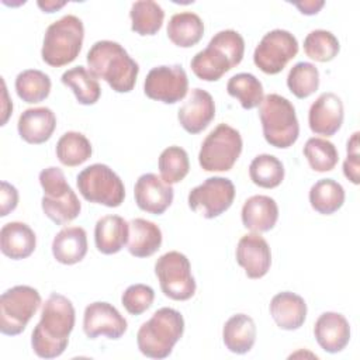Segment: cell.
I'll return each instance as SVG.
<instances>
[{
  "label": "cell",
  "instance_id": "obj_1",
  "mask_svg": "<svg viewBox=\"0 0 360 360\" xmlns=\"http://www.w3.org/2000/svg\"><path fill=\"white\" fill-rule=\"evenodd\" d=\"M75 321L76 312L72 301L62 294L52 292L42 305L41 319L31 335L34 353L41 359L60 356L68 347Z\"/></svg>",
  "mask_w": 360,
  "mask_h": 360
},
{
  "label": "cell",
  "instance_id": "obj_2",
  "mask_svg": "<svg viewBox=\"0 0 360 360\" xmlns=\"http://www.w3.org/2000/svg\"><path fill=\"white\" fill-rule=\"evenodd\" d=\"M89 70L105 80L117 93H129L139 73V65L124 46L115 41L103 39L91 45L86 56Z\"/></svg>",
  "mask_w": 360,
  "mask_h": 360
},
{
  "label": "cell",
  "instance_id": "obj_3",
  "mask_svg": "<svg viewBox=\"0 0 360 360\" xmlns=\"http://www.w3.org/2000/svg\"><path fill=\"white\" fill-rule=\"evenodd\" d=\"M243 53V37L235 30H222L210 39L205 49L193 56L190 66L198 79L217 82L242 62Z\"/></svg>",
  "mask_w": 360,
  "mask_h": 360
},
{
  "label": "cell",
  "instance_id": "obj_4",
  "mask_svg": "<svg viewBox=\"0 0 360 360\" xmlns=\"http://www.w3.org/2000/svg\"><path fill=\"white\" fill-rule=\"evenodd\" d=\"M184 332L183 315L169 307L159 308L136 333L139 352L150 359H166Z\"/></svg>",
  "mask_w": 360,
  "mask_h": 360
},
{
  "label": "cell",
  "instance_id": "obj_5",
  "mask_svg": "<svg viewBox=\"0 0 360 360\" xmlns=\"http://www.w3.org/2000/svg\"><path fill=\"white\" fill-rule=\"evenodd\" d=\"M259 117L263 136L274 148L287 149L295 143L300 135V124L295 108L285 97L270 93L259 105Z\"/></svg>",
  "mask_w": 360,
  "mask_h": 360
},
{
  "label": "cell",
  "instance_id": "obj_6",
  "mask_svg": "<svg viewBox=\"0 0 360 360\" xmlns=\"http://www.w3.org/2000/svg\"><path fill=\"white\" fill-rule=\"evenodd\" d=\"M83 39V21L73 14L63 15L45 31L41 49L42 60L52 68H60L73 62L82 51Z\"/></svg>",
  "mask_w": 360,
  "mask_h": 360
},
{
  "label": "cell",
  "instance_id": "obj_7",
  "mask_svg": "<svg viewBox=\"0 0 360 360\" xmlns=\"http://www.w3.org/2000/svg\"><path fill=\"white\" fill-rule=\"evenodd\" d=\"M79 193L86 201L110 208L120 207L125 198V187L120 176L104 163L84 167L76 177Z\"/></svg>",
  "mask_w": 360,
  "mask_h": 360
},
{
  "label": "cell",
  "instance_id": "obj_8",
  "mask_svg": "<svg viewBox=\"0 0 360 360\" xmlns=\"http://www.w3.org/2000/svg\"><path fill=\"white\" fill-rule=\"evenodd\" d=\"M242 148L239 131L228 124H219L202 141L198 163L205 172H228L240 156Z\"/></svg>",
  "mask_w": 360,
  "mask_h": 360
},
{
  "label": "cell",
  "instance_id": "obj_9",
  "mask_svg": "<svg viewBox=\"0 0 360 360\" xmlns=\"http://www.w3.org/2000/svg\"><path fill=\"white\" fill-rule=\"evenodd\" d=\"M41 305L38 290L30 285H14L0 297V332L20 335Z\"/></svg>",
  "mask_w": 360,
  "mask_h": 360
},
{
  "label": "cell",
  "instance_id": "obj_10",
  "mask_svg": "<svg viewBox=\"0 0 360 360\" xmlns=\"http://www.w3.org/2000/svg\"><path fill=\"white\" fill-rule=\"evenodd\" d=\"M155 274L162 292L174 301H187L195 292V280L186 255L172 250L162 255L155 263Z\"/></svg>",
  "mask_w": 360,
  "mask_h": 360
},
{
  "label": "cell",
  "instance_id": "obj_11",
  "mask_svg": "<svg viewBox=\"0 0 360 360\" xmlns=\"http://www.w3.org/2000/svg\"><path fill=\"white\" fill-rule=\"evenodd\" d=\"M298 53V41L287 30H271L260 39L253 53L255 65L266 75L280 73Z\"/></svg>",
  "mask_w": 360,
  "mask_h": 360
},
{
  "label": "cell",
  "instance_id": "obj_12",
  "mask_svg": "<svg viewBox=\"0 0 360 360\" xmlns=\"http://www.w3.org/2000/svg\"><path fill=\"white\" fill-rule=\"evenodd\" d=\"M233 198L235 186L232 180L214 176L190 190L187 201L194 212L207 219H212L225 212L232 205Z\"/></svg>",
  "mask_w": 360,
  "mask_h": 360
},
{
  "label": "cell",
  "instance_id": "obj_13",
  "mask_svg": "<svg viewBox=\"0 0 360 360\" xmlns=\"http://www.w3.org/2000/svg\"><path fill=\"white\" fill-rule=\"evenodd\" d=\"M188 90L186 70L180 65H162L152 68L143 82L145 94L165 104L183 100Z\"/></svg>",
  "mask_w": 360,
  "mask_h": 360
},
{
  "label": "cell",
  "instance_id": "obj_14",
  "mask_svg": "<svg viewBox=\"0 0 360 360\" xmlns=\"http://www.w3.org/2000/svg\"><path fill=\"white\" fill-rule=\"evenodd\" d=\"M128 323L120 311L103 301L91 302L83 314V330L87 338L96 339L105 336L108 339H120L127 332Z\"/></svg>",
  "mask_w": 360,
  "mask_h": 360
},
{
  "label": "cell",
  "instance_id": "obj_15",
  "mask_svg": "<svg viewBox=\"0 0 360 360\" xmlns=\"http://www.w3.org/2000/svg\"><path fill=\"white\" fill-rule=\"evenodd\" d=\"M136 205L149 214L160 215L173 202L174 190L155 173H145L138 177L134 187Z\"/></svg>",
  "mask_w": 360,
  "mask_h": 360
},
{
  "label": "cell",
  "instance_id": "obj_16",
  "mask_svg": "<svg viewBox=\"0 0 360 360\" xmlns=\"http://www.w3.org/2000/svg\"><path fill=\"white\" fill-rule=\"evenodd\" d=\"M345 118L343 103L340 97L332 91L322 93L309 107L308 124L314 134L332 136L335 135Z\"/></svg>",
  "mask_w": 360,
  "mask_h": 360
},
{
  "label": "cell",
  "instance_id": "obj_17",
  "mask_svg": "<svg viewBox=\"0 0 360 360\" xmlns=\"http://www.w3.org/2000/svg\"><path fill=\"white\" fill-rule=\"evenodd\" d=\"M236 262L249 278H262L271 266V252L260 233L243 235L236 246Z\"/></svg>",
  "mask_w": 360,
  "mask_h": 360
},
{
  "label": "cell",
  "instance_id": "obj_18",
  "mask_svg": "<svg viewBox=\"0 0 360 360\" xmlns=\"http://www.w3.org/2000/svg\"><path fill=\"white\" fill-rule=\"evenodd\" d=\"M215 117V103L212 96L195 87L191 90L188 98L179 108L177 118L180 125L188 134H200L204 131Z\"/></svg>",
  "mask_w": 360,
  "mask_h": 360
},
{
  "label": "cell",
  "instance_id": "obj_19",
  "mask_svg": "<svg viewBox=\"0 0 360 360\" xmlns=\"http://www.w3.org/2000/svg\"><path fill=\"white\" fill-rule=\"evenodd\" d=\"M314 335L321 349L328 353H339L350 340V325L342 314L328 311L318 316Z\"/></svg>",
  "mask_w": 360,
  "mask_h": 360
},
{
  "label": "cell",
  "instance_id": "obj_20",
  "mask_svg": "<svg viewBox=\"0 0 360 360\" xmlns=\"http://www.w3.org/2000/svg\"><path fill=\"white\" fill-rule=\"evenodd\" d=\"M56 128V115L48 107L27 108L21 112L17 129L27 143L39 145L46 142Z\"/></svg>",
  "mask_w": 360,
  "mask_h": 360
},
{
  "label": "cell",
  "instance_id": "obj_21",
  "mask_svg": "<svg viewBox=\"0 0 360 360\" xmlns=\"http://www.w3.org/2000/svg\"><path fill=\"white\" fill-rule=\"evenodd\" d=\"M270 315L280 329L295 330L305 322L307 304L301 295L291 291H281L270 301Z\"/></svg>",
  "mask_w": 360,
  "mask_h": 360
},
{
  "label": "cell",
  "instance_id": "obj_22",
  "mask_svg": "<svg viewBox=\"0 0 360 360\" xmlns=\"http://www.w3.org/2000/svg\"><path fill=\"white\" fill-rule=\"evenodd\" d=\"M37 246L35 232L25 222H7L0 229V249L4 256L21 260L31 256Z\"/></svg>",
  "mask_w": 360,
  "mask_h": 360
},
{
  "label": "cell",
  "instance_id": "obj_23",
  "mask_svg": "<svg viewBox=\"0 0 360 360\" xmlns=\"http://www.w3.org/2000/svg\"><path fill=\"white\" fill-rule=\"evenodd\" d=\"M277 219L278 205L274 198L269 195H252L242 207V224L252 232H269L274 228Z\"/></svg>",
  "mask_w": 360,
  "mask_h": 360
},
{
  "label": "cell",
  "instance_id": "obj_24",
  "mask_svg": "<svg viewBox=\"0 0 360 360\" xmlns=\"http://www.w3.org/2000/svg\"><path fill=\"white\" fill-rule=\"evenodd\" d=\"M129 224L120 215H104L94 226L96 248L103 255L118 253L127 245Z\"/></svg>",
  "mask_w": 360,
  "mask_h": 360
},
{
  "label": "cell",
  "instance_id": "obj_25",
  "mask_svg": "<svg viewBox=\"0 0 360 360\" xmlns=\"http://www.w3.org/2000/svg\"><path fill=\"white\" fill-rule=\"evenodd\" d=\"M87 253V233L82 226H66L52 240V255L62 264H76Z\"/></svg>",
  "mask_w": 360,
  "mask_h": 360
},
{
  "label": "cell",
  "instance_id": "obj_26",
  "mask_svg": "<svg viewBox=\"0 0 360 360\" xmlns=\"http://www.w3.org/2000/svg\"><path fill=\"white\" fill-rule=\"evenodd\" d=\"M129 224L128 252L135 257H149L160 249L162 231L160 228L148 219L134 218Z\"/></svg>",
  "mask_w": 360,
  "mask_h": 360
},
{
  "label": "cell",
  "instance_id": "obj_27",
  "mask_svg": "<svg viewBox=\"0 0 360 360\" xmlns=\"http://www.w3.org/2000/svg\"><path fill=\"white\" fill-rule=\"evenodd\" d=\"M222 340L225 347L235 354L250 352L256 342L255 321L246 314L232 315L224 325Z\"/></svg>",
  "mask_w": 360,
  "mask_h": 360
},
{
  "label": "cell",
  "instance_id": "obj_28",
  "mask_svg": "<svg viewBox=\"0 0 360 360\" xmlns=\"http://www.w3.org/2000/svg\"><path fill=\"white\" fill-rule=\"evenodd\" d=\"M169 39L180 48H191L198 44L204 35V22L193 11L176 13L167 22Z\"/></svg>",
  "mask_w": 360,
  "mask_h": 360
},
{
  "label": "cell",
  "instance_id": "obj_29",
  "mask_svg": "<svg viewBox=\"0 0 360 360\" xmlns=\"http://www.w3.org/2000/svg\"><path fill=\"white\" fill-rule=\"evenodd\" d=\"M60 82L75 93L79 104L93 105L98 101L101 96V89L97 77L84 66L79 65L66 70L62 75Z\"/></svg>",
  "mask_w": 360,
  "mask_h": 360
},
{
  "label": "cell",
  "instance_id": "obj_30",
  "mask_svg": "<svg viewBox=\"0 0 360 360\" xmlns=\"http://www.w3.org/2000/svg\"><path fill=\"white\" fill-rule=\"evenodd\" d=\"M345 197V188L333 179H321L309 190V204L322 215L336 212L343 205Z\"/></svg>",
  "mask_w": 360,
  "mask_h": 360
},
{
  "label": "cell",
  "instance_id": "obj_31",
  "mask_svg": "<svg viewBox=\"0 0 360 360\" xmlns=\"http://www.w3.org/2000/svg\"><path fill=\"white\" fill-rule=\"evenodd\" d=\"M131 30L142 37L155 35L163 24L165 11L153 0H139L132 3L131 11Z\"/></svg>",
  "mask_w": 360,
  "mask_h": 360
},
{
  "label": "cell",
  "instance_id": "obj_32",
  "mask_svg": "<svg viewBox=\"0 0 360 360\" xmlns=\"http://www.w3.org/2000/svg\"><path fill=\"white\" fill-rule=\"evenodd\" d=\"M91 153V143L82 132L68 131L56 142V158L68 167H75L84 163Z\"/></svg>",
  "mask_w": 360,
  "mask_h": 360
},
{
  "label": "cell",
  "instance_id": "obj_33",
  "mask_svg": "<svg viewBox=\"0 0 360 360\" xmlns=\"http://www.w3.org/2000/svg\"><path fill=\"white\" fill-rule=\"evenodd\" d=\"M15 91L18 97L30 104L44 101L51 93V79L38 69H27L15 77Z\"/></svg>",
  "mask_w": 360,
  "mask_h": 360
},
{
  "label": "cell",
  "instance_id": "obj_34",
  "mask_svg": "<svg viewBox=\"0 0 360 360\" xmlns=\"http://www.w3.org/2000/svg\"><path fill=\"white\" fill-rule=\"evenodd\" d=\"M226 91L229 96L239 100L245 110H252L260 105L264 94L262 82L252 73H236L226 83Z\"/></svg>",
  "mask_w": 360,
  "mask_h": 360
},
{
  "label": "cell",
  "instance_id": "obj_35",
  "mask_svg": "<svg viewBox=\"0 0 360 360\" xmlns=\"http://www.w3.org/2000/svg\"><path fill=\"white\" fill-rule=\"evenodd\" d=\"M250 180L263 188H274L284 180V166L281 160L273 155H257L249 166Z\"/></svg>",
  "mask_w": 360,
  "mask_h": 360
},
{
  "label": "cell",
  "instance_id": "obj_36",
  "mask_svg": "<svg viewBox=\"0 0 360 360\" xmlns=\"http://www.w3.org/2000/svg\"><path fill=\"white\" fill-rule=\"evenodd\" d=\"M304 156L312 170L323 173L335 169L339 160L336 146L325 138H309L304 145Z\"/></svg>",
  "mask_w": 360,
  "mask_h": 360
},
{
  "label": "cell",
  "instance_id": "obj_37",
  "mask_svg": "<svg viewBox=\"0 0 360 360\" xmlns=\"http://www.w3.org/2000/svg\"><path fill=\"white\" fill-rule=\"evenodd\" d=\"M158 165L160 177L169 184L180 183L190 170V160L187 152L176 145L162 150Z\"/></svg>",
  "mask_w": 360,
  "mask_h": 360
},
{
  "label": "cell",
  "instance_id": "obj_38",
  "mask_svg": "<svg viewBox=\"0 0 360 360\" xmlns=\"http://www.w3.org/2000/svg\"><path fill=\"white\" fill-rule=\"evenodd\" d=\"M287 86L297 98H307L319 87V72L314 63L298 62L287 76Z\"/></svg>",
  "mask_w": 360,
  "mask_h": 360
},
{
  "label": "cell",
  "instance_id": "obj_39",
  "mask_svg": "<svg viewBox=\"0 0 360 360\" xmlns=\"http://www.w3.org/2000/svg\"><path fill=\"white\" fill-rule=\"evenodd\" d=\"M340 44L338 38L326 30H314L304 39V52L316 62H329L338 56Z\"/></svg>",
  "mask_w": 360,
  "mask_h": 360
},
{
  "label": "cell",
  "instance_id": "obj_40",
  "mask_svg": "<svg viewBox=\"0 0 360 360\" xmlns=\"http://www.w3.org/2000/svg\"><path fill=\"white\" fill-rule=\"evenodd\" d=\"M41 207L44 214L56 225H65L73 221L82 211V204L73 190L62 198L42 197Z\"/></svg>",
  "mask_w": 360,
  "mask_h": 360
},
{
  "label": "cell",
  "instance_id": "obj_41",
  "mask_svg": "<svg viewBox=\"0 0 360 360\" xmlns=\"http://www.w3.org/2000/svg\"><path fill=\"white\" fill-rule=\"evenodd\" d=\"M155 300V291L146 284H132L129 285L121 297V302L128 314L141 315L148 311Z\"/></svg>",
  "mask_w": 360,
  "mask_h": 360
},
{
  "label": "cell",
  "instance_id": "obj_42",
  "mask_svg": "<svg viewBox=\"0 0 360 360\" xmlns=\"http://www.w3.org/2000/svg\"><path fill=\"white\" fill-rule=\"evenodd\" d=\"M39 183L44 190V197L48 198H62L72 191V187L68 184L62 169L55 166L41 170Z\"/></svg>",
  "mask_w": 360,
  "mask_h": 360
},
{
  "label": "cell",
  "instance_id": "obj_43",
  "mask_svg": "<svg viewBox=\"0 0 360 360\" xmlns=\"http://www.w3.org/2000/svg\"><path fill=\"white\" fill-rule=\"evenodd\" d=\"M359 132L356 131L350 139L347 141L346 150L347 156L343 162V174L346 176L347 180H350L353 184L360 183V176H359V169H360V159H359Z\"/></svg>",
  "mask_w": 360,
  "mask_h": 360
},
{
  "label": "cell",
  "instance_id": "obj_44",
  "mask_svg": "<svg viewBox=\"0 0 360 360\" xmlns=\"http://www.w3.org/2000/svg\"><path fill=\"white\" fill-rule=\"evenodd\" d=\"M18 204V191L17 188L7 183L1 181V188H0V217L8 215L11 211L15 210Z\"/></svg>",
  "mask_w": 360,
  "mask_h": 360
},
{
  "label": "cell",
  "instance_id": "obj_45",
  "mask_svg": "<svg viewBox=\"0 0 360 360\" xmlns=\"http://www.w3.org/2000/svg\"><path fill=\"white\" fill-rule=\"evenodd\" d=\"M300 13L305 14V15H314L316 13H319V10L325 6V1L322 0H304V1H294L292 3Z\"/></svg>",
  "mask_w": 360,
  "mask_h": 360
},
{
  "label": "cell",
  "instance_id": "obj_46",
  "mask_svg": "<svg viewBox=\"0 0 360 360\" xmlns=\"http://www.w3.org/2000/svg\"><path fill=\"white\" fill-rule=\"evenodd\" d=\"M1 83H3V118H1V125H4L6 122H7V120H8V115H10V112L13 111V103L8 100V97H7V89H6V83H4V80H1Z\"/></svg>",
  "mask_w": 360,
  "mask_h": 360
},
{
  "label": "cell",
  "instance_id": "obj_47",
  "mask_svg": "<svg viewBox=\"0 0 360 360\" xmlns=\"http://www.w3.org/2000/svg\"><path fill=\"white\" fill-rule=\"evenodd\" d=\"M37 4H38V7H39L42 11H45V13H53V11L62 8V7L66 4V1H52V0H46V1H38Z\"/></svg>",
  "mask_w": 360,
  "mask_h": 360
}]
</instances>
